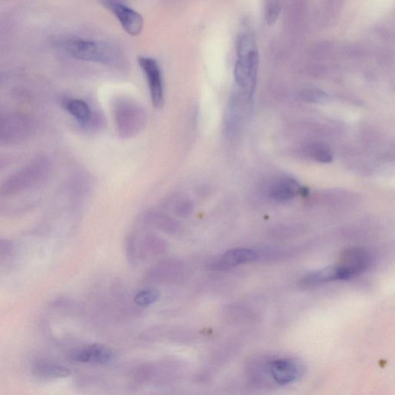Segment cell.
I'll return each mask as SVG.
<instances>
[{"label":"cell","mask_w":395,"mask_h":395,"mask_svg":"<svg viewBox=\"0 0 395 395\" xmlns=\"http://www.w3.org/2000/svg\"><path fill=\"white\" fill-rule=\"evenodd\" d=\"M161 298L160 292L155 289H146L141 290L135 295L134 301L136 304L146 308L156 302H158Z\"/></svg>","instance_id":"19"},{"label":"cell","mask_w":395,"mask_h":395,"mask_svg":"<svg viewBox=\"0 0 395 395\" xmlns=\"http://www.w3.org/2000/svg\"><path fill=\"white\" fill-rule=\"evenodd\" d=\"M301 98L311 103H322L328 98V94L321 89L317 88H308L304 90L301 93Z\"/></svg>","instance_id":"22"},{"label":"cell","mask_w":395,"mask_h":395,"mask_svg":"<svg viewBox=\"0 0 395 395\" xmlns=\"http://www.w3.org/2000/svg\"><path fill=\"white\" fill-rule=\"evenodd\" d=\"M258 256L256 251L250 249H230L220 258L209 262L208 267L212 270H226L237 267V265L254 262L257 260Z\"/></svg>","instance_id":"8"},{"label":"cell","mask_w":395,"mask_h":395,"mask_svg":"<svg viewBox=\"0 0 395 395\" xmlns=\"http://www.w3.org/2000/svg\"><path fill=\"white\" fill-rule=\"evenodd\" d=\"M64 49L74 58L105 65H115L120 57L117 47L104 42L71 38L64 43Z\"/></svg>","instance_id":"2"},{"label":"cell","mask_w":395,"mask_h":395,"mask_svg":"<svg viewBox=\"0 0 395 395\" xmlns=\"http://www.w3.org/2000/svg\"><path fill=\"white\" fill-rule=\"evenodd\" d=\"M49 173V163L44 160L34 161L3 182L0 195L9 197L21 193L43 182Z\"/></svg>","instance_id":"3"},{"label":"cell","mask_w":395,"mask_h":395,"mask_svg":"<svg viewBox=\"0 0 395 395\" xmlns=\"http://www.w3.org/2000/svg\"><path fill=\"white\" fill-rule=\"evenodd\" d=\"M64 106L68 113L71 114L81 124H87L91 117V110L85 101L79 99H68Z\"/></svg>","instance_id":"15"},{"label":"cell","mask_w":395,"mask_h":395,"mask_svg":"<svg viewBox=\"0 0 395 395\" xmlns=\"http://www.w3.org/2000/svg\"><path fill=\"white\" fill-rule=\"evenodd\" d=\"M237 60L234 76L236 82L248 100L253 99L257 86L258 51L253 34L244 33L238 39Z\"/></svg>","instance_id":"1"},{"label":"cell","mask_w":395,"mask_h":395,"mask_svg":"<svg viewBox=\"0 0 395 395\" xmlns=\"http://www.w3.org/2000/svg\"><path fill=\"white\" fill-rule=\"evenodd\" d=\"M15 256V247L12 243L6 240L0 239V271L10 265Z\"/></svg>","instance_id":"20"},{"label":"cell","mask_w":395,"mask_h":395,"mask_svg":"<svg viewBox=\"0 0 395 395\" xmlns=\"http://www.w3.org/2000/svg\"><path fill=\"white\" fill-rule=\"evenodd\" d=\"M71 357L80 363L103 365L110 362L113 352L106 345L96 344L75 350Z\"/></svg>","instance_id":"10"},{"label":"cell","mask_w":395,"mask_h":395,"mask_svg":"<svg viewBox=\"0 0 395 395\" xmlns=\"http://www.w3.org/2000/svg\"><path fill=\"white\" fill-rule=\"evenodd\" d=\"M144 221L148 226L169 235L178 234L182 230V224L179 221L159 211L148 212L145 215Z\"/></svg>","instance_id":"12"},{"label":"cell","mask_w":395,"mask_h":395,"mask_svg":"<svg viewBox=\"0 0 395 395\" xmlns=\"http://www.w3.org/2000/svg\"><path fill=\"white\" fill-rule=\"evenodd\" d=\"M302 187L290 177H283L272 184L269 188V196L278 202L288 201L301 193Z\"/></svg>","instance_id":"11"},{"label":"cell","mask_w":395,"mask_h":395,"mask_svg":"<svg viewBox=\"0 0 395 395\" xmlns=\"http://www.w3.org/2000/svg\"><path fill=\"white\" fill-rule=\"evenodd\" d=\"M370 264L371 256L365 249L351 248L345 250L336 265L338 281L350 280L363 274Z\"/></svg>","instance_id":"5"},{"label":"cell","mask_w":395,"mask_h":395,"mask_svg":"<svg viewBox=\"0 0 395 395\" xmlns=\"http://www.w3.org/2000/svg\"><path fill=\"white\" fill-rule=\"evenodd\" d=\"M265 367L272 385L294 383L302 377L304 371L301 362L289 357L265 358Z\"/></svg>","instance_id":"4"},{"label":"cell","mask_w":395,"mask_h":395,"mask_svg":"<svg viewBox=\"0 0 395 395\" xmlns=\"http://www.w3.org/2000/svg\"><path fill=\"white\" fill-rule=\"evenodd\" d=\"M104 8L111 11L119 20L121 26L129 35L137 37L144 27V19L139 12L129 8L123 3L116 0H106L100 2Z\"/></svg>","instance_id":"7"},{"label":"cell","mask_w":395,"mask_h":395,"mask_svg":"<svg viewBox=\"0 0 395 395\" xmlns=\"http://www.w3.org/2000/svg\"><path fill=\"white\" fill-rule=\"evenodd\" d=\"M338 281L336 265L310 272L303 280L305 285L313 286L326 282Z\"/></svg>","instance_id":"16"},{"label":"cell","mask_w":395,"mask_h":395,"mask_svg":"<svg viewBox=\"0 0 395 395\" xmlns=\"http://www.w3.org/2000/svg\"><path fill=\"white\" fill-rule=\"evenodd\" d=\"M139 258H155L165 255L168 249V243L160 237L149 235L138 245Z\"/></svg>","instance_id":"14"},{"label":"cell","mask_w":395,"mask_h":395,"mask_svg":"<svg viewBox=\"0 0 395 395\" xmlns=\"http://www.w3.org/2000/svg\"><path fill=\"white\" fill-rule=\"evenodd\" d=\"M139 64L146 75L153 106L156 109L162 108L165 105V93L159 63L153 58L140 57Z\"/></svg>","instance_id":"6"},{"label":"cell","mask_w":395,"mask_h":395,"mask_svg":"<svg viewBox=\"0 0 395 395\" xmlns=\"http://www.w3.org/2000/svg\"><path fill=\"white\" fill-rule=\"evenodd\" d=\"M308 155L313 160L324 164H328L333 160L332 150L323 142H315L310 145L308 148Z\"/></svg>","instance_id":"18"},{"label":"cell","mask_w":395,"mask_h":395,"mask_svg":"<svg viewBox=\"0 0 395 395\" xmlns=\"http://www.w3.org/2000/svg\"><path fill=\"white\" fill-rule=\"evenodd\" d=\"M166 209L173 210V213L179 218H186L192 215L194 211V203L187 199H182L175 196L166 203Z\"/></svg>","instance_id":"17"},{"label":"cell","mask_w":395,"mask_h":395,"mask_svg":"<svg viewBox=\"0 0 395 395\" xmlns=\"http://www.w3.org/2000/svg\"><path fill=\"white\" fill-rule=\"evenodd\" d=\"M282 11V5L280 2L270 1L265 6V19L269 26L274 25Z\"/></svg>","instance_id":"21"},{"label":"cell","mask_w":395,"mask_h":395,"mask_svg":"<svg viewBox=\"0 0 395 395\" xmlns=\"http://www.w3.org/2000/svg\"><path fill=\"white\" fill-rule=\"evenodd\" d=\"M32 372L36 378L44 380L67 378L71 374L67 367L49 360H39L33 365Z\"/></svg>","instance_id":"13"},{"label":"cell","mask_w":395,"mask_h":395,"mask_svg":"<svg viewBox=\"0 0 395 395\" xmlns=\"http://www.w3.org/2000/svg\"><path fill=\"white\" fill-rule=\"evenodd\" d=\"M185 270L183 262L171 258L155 265L148 272V276L152 281L159 283L177 282L185 275Z\"/></svg>","instance_id":"9"}]
</instances>
